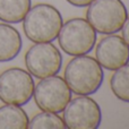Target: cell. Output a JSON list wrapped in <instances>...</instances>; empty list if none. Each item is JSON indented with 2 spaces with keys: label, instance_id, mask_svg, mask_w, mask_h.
<instances>
[{
  "label": "cell",
  "instance_id": "obj_1",
  "mask_svg": "<svg viewBox=\"0 0 129 129\" xmlns=\"http://www.w3.org/2000/svg\"><path fill=\"white\" fill-rule=\"evenodd\" d=\"M63 78L71 93L76 95H92L102 86L104 73L95 58L83 54L74 57L67 63Z\"/></svg>",
  "mask_w": 129,
  "mask_h": 129
},
{
  "label": "cell",
  "instance_id": "obj_2",
  "mask_svg": "<svg viewBox=\"0 0 129 129\" xmlns=\"http://www.w3.org/2000/svg\"><path fill=\"white\" fill-rule=\"evenodd\" d=\"M63 24L61 13L49 4H38L31 7L23 19V29L34 43L53 42Z\"/></svg>",
  "mask_w": 129,
  "mask_h": 129
},
{
  "label": "cell",
  "instance_id": "obj_3",
  "mask_svg": "<svg viewBox=\"0 0 129 129\" xmlns=\"http://www.w3.org/2000/svg\"><path fill=\"white\" fill-rule=\"evenodd\" d=\"M57 39L64 53L76 57L93 51L98 35L86 18L76 17L63 23Z\"/></svg>",
  "mask_w": 129,
  "mask_h": 129
},
{
  "label": "cell",
  "instance_id": "obj_4",
  "mask_svg": "<svg viewBox=\"0 0 129 129\" xmlns=\"http://www.w3.org/2000/svg\"><path fill=\"white\" fill-rule=\"evenodd\" d=\"M87 7L86 19L96 33L103 35L120 32L128 17L122 0H94Z\"/></svg>",
  "mask_w": 129,
  "mask_h": 129
},
{
  "label": "cell",
  "instance_id": "obj_5",
  "mask_svg": "<svg viewBox=\"0 0 129 129\" xmlns=\"http://www.w3.org/2000/svg\"><path fill=\"white\" fill-rule=\"evenodd\" d=\"M33 76L27 70L13 67L0 74V101L5 104L25 105L34 93Z\"/></svg>",
  "mask_w": 129,
  "mask_h": 129
},
{
  "label": "cell",
  "instance_id": "obj_6",
  "mask_svg": "<svg viewBox=\"0 0 129 129\" xmlns=\"http://www.w3.org/2000/svg\"><path fill=\"white\" fill-rule=\"evenodd\" d=\"M33 98L41 111L61 113L71 100V91L63 77L53 75L40 79L34 87Z\"/></svg>",
  "mask_w": 129,
  "mask_h": 129
},
{
  "label": "cell",
  "instance_id": "obj_7",
  "mask_svg": "<svg viewBox=\"0 0 129 129\" xmlns=\"http://www.w3.org/2000/svg\"><path fill=\"white\" fill-rule=\"evenodd\" d=\"M62 54L52 42L35 43L25 53V66L33 77L42 79L58 75L62 68Z\"/></svg>",
  "mask_w": 129,
  "mask_h": 129
},
{
  "label": "cell",
  "instance_id": "obj_8",
  "mask_svg": "<svg viewBox=\"0 0 129 129\" xmlns=\"http://www.w3.org/2000/svg\"><path fill=\"white\" fill-rule=\"evenodd\" d=\"M62 119L69 129H98L102 122V111L89 95L71 99L62 111Z\"/></svg>",
  "mask_w": 129,
  "mask_h": 129
},
{
  "label": "cell",
  "instance_id": "obj_9",
  "mask_svg": "<svg viewBox=\"0 0 129 129\" xmlns=\"http://www.w3.org/2000/svg\"><path fill=\"white\" fill-rule=\"evenodd\" d=\"M95 59L102 68L114 71L129 62V45L122 36L110 34L98 42Z\"/></svg>",
  "mask_w": 129,
  "mask_h": 129
},
{
  "label": "cell",
  "instance_id": "obj_10",
  "mask_svg": "<svg viewBox=\"0 0 129 129\" xmlns=\"http://www.w3.org/2000/svg\"><path fill=\"white\" fill-rule=\"evenodd\" d=\"M23 41L20 33L8 23L0 24V62L11 61L20 53Z\"/></svg>",
  "mask_w": 129,
  "mask_h": 129
},
{
  "label": "cell",
  "instance_id": "obj_11",
  "mask_svg": "<svg viewBox=\"0 0 129 129\" xmlns=\"http://www.w3.org/2000/svg\"><path fill=\"white\" fill-rule=\"evenodd\" d=\"M29 118L20 105L0 107V129H27Z\"/></svg>",
  "mask_w": 129,
  "mask_h": 129
},
{
  "label": "cell",
  "instance_id": "obj_12",
  "mask_svg": "<svg viewBox=\"0 0 129 129\" xmlns=\"http://www.w3.org/2000/svg\"><path fill=\"white\" fill-rule=\"evenodd\" d=\"M32 7V0H0V20L8 24L22 23Z\"/></svg>",
  "mask_w": 129,
  "mask_h": 129
},
{
  "label": "cell",
  "instance_id": "obj_13",
  "mask_svg": "<svg viewBox=\"0 0 129 129\" xmlns=\"http://www.w3.org/2000/svg\"><path fill=\"white\" fill-rule=\"evenodd\" d=\"M110 87L118 100L129 103V62L114 70L110 78Z\"/></svg>",
  "mask_w": 129,
  "mask_h": 129
},
{
  "label": "cell",
  "instance_id": "obj_14",
  "mask_svg": "<svg viewBox=\"0 0 129 129\" xmlns=\"http://www.w3.org/2000/svg\"><path fill=\"white\" fill-rule=\"evenodd\" d=\"M63 119L58 113L42 111L29 120L28 129H66Z\"/></svg>",
  "mask_w": 129,
  "mask_h": 129
},
{
  "label": "cell",
  "instance_id": "obj_15",
  "mask_svg": "<svg viewBox=\"0 0 129 129\" xmlns=\"http://www.w3.org/2000/svg\"><path fill=\"white\" fill-rule=\"evenodd\" d=\"M68 4H70L74 7H78V8H84L87 7L89 4L94 1V0H66Z\"/></svg>",
  "mask_w": 129,
  "mask_h": 129
},
{
  "label": "cell",
  "instance_id": "obj_16",
  "mask_svg": "<svg viewBox=\"0 0 129 129\" xmlns=\"http://www.w3.org/2000/svg\"><path fill=\"white\" fill-rule=\"evenodd\" d=\"M121 31H122V39L129 45V16L127 17V19H126V22H125V24H123Z\"/></svg>",
  "mask_w": 129,
  "mask_h": 129
}]
</instances>
